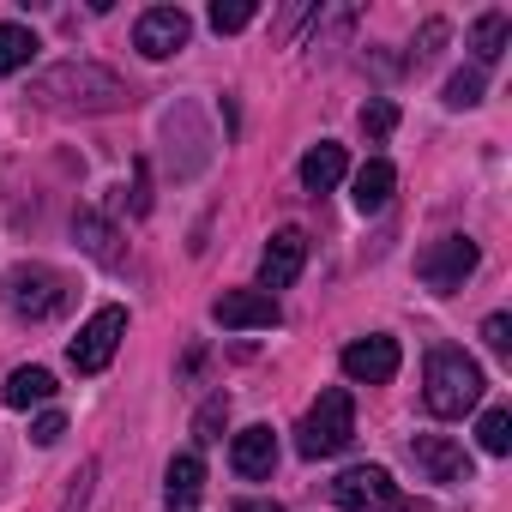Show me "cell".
I'll use <instances>...</instances> for the list:
<instances>
[{
    "label": "cell",
    "mask_w": 512,
    "mask_h": 512,
    "mask_svg": "<svg viewBox=\"0 0 512 512\" xmlns=\"http://www.w3.org/2000/svg\"><path fill=\"white\" fill-rule=\"evenodd\" d=\"M67 302V278L55 266H13L7 272V308L19 320H49Z\"/></svg>",
    "instance_id": "6"
},
{
    "label": "cell",
    "mask_w": 512,
    "mask_h": 512,
    "mask_svg": "<svg viewBox=\"0 0 512 512\" xmlns=\"http://www.w3.org/2000/svg\"><path fill=\"white\" fill-rule=\"evenodd\" d=\"M253 25V0H217L211 7V31L223 37V31H247Z\"/></svg>",
    "instance_id": "21"
},
{
    "label": "cell",
    "mask_w": 512,
    "mask_h": 512,
    "mask_svg": "<svg viewBox=\"0 0 512 512\" xmlns=\"http://www.w3.org/2000/svg\"><path fill=\"white\" fill-rule=\"evenodd\" d=\"M43 43H37V31L31 25H0V73H19V67H31V55H37Z\"/></svg>",
    "instance_id": "19"
},
{
    "label": "cell",
    "mask_w": 512,
    "mask_h": 512,
    "mask_svg": "<svg viewBox=\"0 0 512 512\" xmlns=\"http://www.w3.org/2000/svg\"><path fill=\"white\" fill-rule=\"evenodd\" d=\"M199 494H205V464H199V452L169 458V470H163V500H169V512H187Z\"/></svg>",
    "instance_id": "15"
},
{
    "label": "cell",
    "mask_w": 512,
    "mask_h": 512,
    "mask_svg": "<svg viewBox=\"0 0 512 512\" xmlns=\"http://www.w3.org/2000/svg\"><path fill=\"white\" fill-rule=\"evenodd\" d=\"M211 320L229 326V332H272V326L284 320V308H278V296H266V290H223V296L211 302Z\"/></svg>",
    "instance_id": "8"
},
{
    "label": "cell",
    "mask_w": 512,
    "mask_h": 512,
    "mask_svg": "<svg viewBox=\"0 0 512 512\" xmlns=\"http://www.w3.org/2000/svg\"><path fill=\"white\" fill-rule=\"evenodd\" d=\"M392 187H398V169H392L386 157H368V163L356 169V181H350V199H356V211L368 217V211H386V205H392Z\"/></svg>",
    "instance_id": "14"
},
{
    "label": "cell",
    "mask_w": 512,
    "mask_h": 512,
    "mask_svg": "<svg viewBox=\"0 0 512 512\" xmlns=\"http://www.w3.org/2000/svg\"><path fill=\"white\" fill-rule=\"evenodd\" d=\"M223 416H229V398H211V404L199 410V422H193V434H199V440H217V428H223Z\"/></svg>",
    "instance_id": "25"
},
{
    "label": "cell",
    "mask_w": 512,
    "mask_h": 512,
    "mask_svg": "<svg viewBox=\"0 0 512 512\" xmlns=\"http://www.w3.org/2000/svg\"><path fill=\"white\" fill-rule=\"evenodd\" d=\"M482 103V73L470 67V73H452L446 79V109H476Z\"/></svg>",
    "instance_id": "22"
},
{
    "label": "cell",
    "mask_w": 512,
    "mask_h": 512,
    "mask_svg": "<svg viewBox=\"0 0 512 512\" xmlns=\"http://www.w3.org/2000/svg\"><path fill=\"white\" fill-rule=\"evenodd\" d=\"M187 37H193V19H187L181 7H151V13H139V25H133V49H139L145 61H169L175 49H187Z\"/></svg>",
    "instance_id": "9"
},
{
    "label": "cell",
    "mask_w": 512,
    "mask_h": 512,
    "mask_svg": "<svg viewBox=\"0 0 512 512\" xmlns=\"http://www.w3.org/2000/svg\"><path fill=\"white\" fill-rule=\"evenodd\" d=\"M37 97L55 103V109H85V115H109L127 103V85L109 73V67H91V61H61L37 79Z\"/></svg>",
    "instance_id": "2"
},
{
    "label": "cell",
    "mask_w": 512,
    "mask_h": 512,
    "mask_svg": "<svg viewBox=\"0 0 512 512\" xmlns=\"http://www.w3.org/2000/svg\"><path fill=\"white\" fill-rule=\"evenodd\" d=\"M422 404H428V416H440V422L476 410V404H482V368H476L464 350L434 344L428 362H422Z\"/></svg>",
    "instance_id": "1"
},
{
    "label": "cell",
    "mask_w": 512,
    "mask_h": 512,
    "mask_svg": "<svg viewBox=\"0 0 512 512\" xmlns=\"http://www.w3.org/2000/svg\"><path fill=\"white\" fill-rule=\"evenodd\" d=\"M344 169H350V157H344V145H332V139H320L308 157H302V187L308 193H332L338 181H344Z\"/></svg>",
    "instance_id": "16"
},
{
    "label": "cell",
    "mask_w": 512,
    "mask_h": 512,
    "mask_svg": "<svg viewBox=\"0 0 512 512\" xmlns=\"http://www.w3.org/2000/svg\"><path fill=\"white\" fill-rule=\"evenodd\" d=\"M350 440H356V404H350L344 386H326V392L308 404L302 428H296V452H302V458H338Z\"/></svg>",
    "instance_id": "3"
},
{
    "label": "cell",
    "mask_w": 512,
    "mask_h": 512,
    "mask_svg": "<svg viewBox=\"0 0 512 512\" xmlns=\"http://www.w3.org/2000/svg\"><path fill=\"white\" fill-rule=\"evenodd\" d=\"M476 440H482V452H494V458H506L512 452V410H482V422H476Z\"/></svg>",
    "instance_id": "20"
},
{
    "label": "cell",
    "mask_w": 512,
    "mask_h": 512,
    "mask_svg": "<svg viewBox=\"0 0 512 512\" xmlns=\"http://www.w3.org/2000/svg\"><path fill=\"white\" fill-rule=\"evenodd\" d=\"M79 235H85V247H91V253H97V260H115V247H109V229H103V223H97V217H91V211H85V217H79Z\"/></svg>",
    "instance_id": "24"
},
{
    "label": "cell",
    "mask_w": 512,
    "mask_h": 512,
    "mask_svg": "<svg viewBox=\"0 0 512 512\" xmlns=\"http://www.w3.org/2000/svg\"><path fill=\"white\" fill-rule=\"evenodd\" d=\"M302 260H308V235L302 229H278L272 241H266V253H260V290L272 296V290H290L296 278H302Z\"/></svg>",
    "instance_id": "11"
},
{
    "label": "cell",
    "mask_w": 512,
    "mask_h": 512,
    "mask_svg": "<svg viewBox=\"0 0 512 512\" xmlns=\"http://www.w3.org/2000/svg\"><path fill=\"white\" fill-rule=\"evenodd\" d=\"M476 241L470 235H440V241H428L422 253H416V278L434 290V296H452V290H464V278L476 272Z\"/></svg>",
    "instance_id": "5"
},
{
    "label": "cell",
    "mask_w": 512,
    "mask_h": 512,
    "mask_svg": "<svg viewBox=\"0 0 512 512\" xmlns=\"http://www.w3.org/2000/svg\"><path fill=\"white\" fill-rule=\"evenodd\" d=\"M229 512H284V506H278V500H235Z\"/></svg>",
    "instance_id": "30"
},
{
    "label": "cell",
    "mask_w": 512,
    "mask_h": 512,
    "mask_svg": "<svg viewBox=\"0 0 512 512\" xmlns=\"http://www.w3.org/2000/svg\"><path fill=\"white\" fill-rule=\"evenodd\" d=\"M482 338H488V350L506 356V350H512V320H506V314H488V320H482Z\"/></svg>",
    "instance_id": "26"
},
{
    "label": "cell",
    "mask_w": 512,
    "mask_h": 512,
    "mask_svg": "<svg viewBox=\"0 0 512 512\" xmlns=\"http://www.w3.org/2000/svg\"><path fill=\"white\" fill-rule=\"evenodd\" d=\"M440 43H446V25H440V19H428V25H422V49H416V55L428 61V55H434Z\"/></svg>",
    "instance_id": "28"
},
{
    "label": "cell",
    "mask_w": 512,
    "mask_h": 512,
    "mask_svg": "<svg viewBox=\"0 0 512 512\" xmlns=\"http://www.w3.org/2000/svg\"><path fill=\"white\" fill-rule=\"evenodd\" d=\"M229 464H235V476H241V482H266V476L278 470V434H272L266 422L241 428V434H235V446H229Z\"/></svg>",
    "instance_id": "13"
},
{
    "label": "cell",
    "mask_w": 512,
    "mask_h": 512,
    "mask_svg": "<svg viewBox=\"0 0 512 512\" xmlns=\"http://www.w3.org/2000/svg\"><path fill=\"white\" fill-rule=\"evenodd\" d=\"M91 476H97V470H85V476H79V488L67 494V506H61V512H79V506H85V494H91Z\"/></svg>",
    "instance_id": "29"
},
{
    "label": "cell",
    "mask_w": 512,
    "mask_h": 512,
    "mask_svg": "<svg viewBox=\"0 0 512 512\" xmlns=\"http://www.w3.org/2000/svg\"><path fill=\"white\" fill-rule=\"evenodd\" d=\"M121 338H127V308H97V314L79 326V338H73L67 362H73L79 374H103V368L115 362Z\"/></svg>",
    "instance_id": "7"
},
{
    "label": "cell",
    "mask_w": 512,
    "mask_h": 512,
    "mask_svg": "<svg viewBox=\"0 0 512 512\" xmlns=\"http://www.w3.org/2000/svg\"><path fill=\"white\" fill-rule=\"evenodd\" d=\"M61 434H67V416H61V410H49V416L31 422V440H37V446H55Z\"/></svg>",
    "instance_id": "27"
},
{
    "label": "cell",
    "mask_w": 512,
    "mask_h": 512,
    "mask_svg": "<svg viewBox=\"0 0 512 512\" xmlns=\"http://www.w3.org/2000/svg\"><path fill=\"white\" fill-rule=\"evenodd\" d=\"M506 31H512V19H506V13H482V19L470 25V49H476V73H482V67H494V61L506 55Z\"/></svg>",
    "instance_id": "18"
},
{
    "label": "cell",
    "mask_w": 512,
    "mask_h": 512,
    "mask_svg": "<svg viewBox=\"0 0 512 512\" xmlns=\"http://www.w3.org/2000/svg\"><path fill=\"white\" fill-rule=\"evenodd\" d=\"M410 464L428 476V482H470V458L452 434H416L410 440Z\"/></svg>",
    "instance_id": "12"
},
{
    "label": "cell",
    "mask_w": 512,
    "mask_h": 512,
    "mask_svg": "<svg viewBox=\"0 0 512 512\" xmlns=\"http://www.w3.org/2000/svg\"><path fill=\"white\" fill-rule=\"evenodd\" d=\"M332 500H338L344 512H410V506H416L380 464H350V470L332 482Z\"/></svg>",
    "instance_id": "4"
},
{
    "label": "cell",
    "mask_w": 512,
    "mask_h": 512,
    "mask_svg": "<svg viewBox=\"0 0 512 512\" xmlns=\"http://www.w3.org/2000/svg\"><path fill=\"white\" fill-rule=\"evenodd\" d=\"M392 127H398V103H386V97H374V103L362 109V133H368V139H386Z\"/></svg>",
    "instance_id": "23"
},
{
    "label": "cell",
    "mask_w": 512,
    "mask_h": 512,
    "mask_svg": "<svg viewBox=\"0 0 512 512\" xmlns=\"http://www.w3.org/2000/svg\"><path fill=\"white\" fill-rule=\"evenodd\" d=\"M0 398H7L13 410L49 404V398H55V374H49V368H13V374H7V392H0Z\"/></svg>",
    "instance_id": "17"
},
{
    "label": "cell",
    "mask_w": 512,
    "mask_h": 512,
    "mask_svg": "<svg viewBox=\"0 0 512 512\" xmlns=\"http://www.w3.org/2000/svg\"><path fill=\"white\" fill-rule=\"evenodd\" d=\"M338 362H344V374H350L356 386H386V380L398 374V362H404V356H398V338H380V332H374V338L344 344V356H338Z\"/></svg>",
    "instance_id": "10"
}]
</instances>
